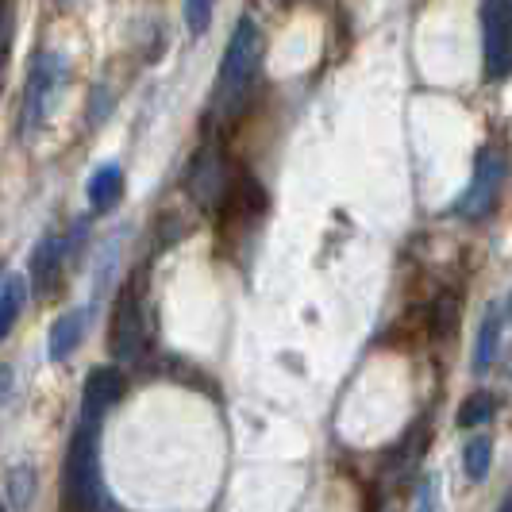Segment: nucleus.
I'll return each instance as SVG.
<instances>
[{
	"mask_svg": "<svg viewBox=\"0 0 512 512\" xmlns=\"http://www.w3.org/2000/svg\"><path fill=\"white\" fill-rule=\"evenodd\" d=\"M258 66H262V31L251 16H243L224 47V62H220V77H216V108H224V112L239 108L255 85Z\"/></svg>",
	"mask_w": 512,
	"mask_h": 512,
	"instance_id": "nucleus-1",
	"label": "nucleus"
},
{
	"mask_svg": "<svg viewBox=\"0 0 512 512\" xmlns=\"http://www.w3.org/2000/svg\"><path fill=\"white\" fill-rule=\"evenodd\" d=\"M66 501L74 512H112L97 462V420H85L74 432L66 455Z\"/></svg>",
	"mask_w": 512,
	"mask_h": 512,
	"instance_id": "nucleus-2",
	"label": "nucleus"
},
{
	"mask_svg": "<svg viewBox=\"0 0 512 512\" xmlns=\"http://www.w3.org/2000/svg\"><path fill=\"white\" fill-rule=\"evenodd\" d=\"M62 81H66V58L54 51L35 54L24 89V131H39L47 124L54 101L62 93Z\"/></svg>",
	"mask_w": 512,
	"mask_h": 512,
	"instance_id": "nucleus-3",
	"label": "nucleus"
},
{
	"mask_svg": "<svg viewBox=\"0 0 512 512\" xmlns=\"http://www.w3.org/2000/svg\"><path fill=\"white\" fill-rule=\"evenodd\" d=\"M482 58H486V77H493V81L512 70L509 0H482Z\"/></svg>",
	"mask_w": 512,
	"mask_h": 512,
	"instance_id": "nucleus-4",
	"label": "nucleus"
},
{
	"mask_svg": "<svg viewBox=\"0 0 512 512\" xmlns=\"http://www.w3.org/2000/svg\"><path fill=\"white\" fill-rule=\"evenodd\" d=\"M143 347H147L143 312H139L135 293L124 289V293H120V301H116V308H112V324H108V351H112V359L120 362V366H131V362H139Z\"/></svg>",
	"mask_w": 512,
	"mask_h": 512,
	"instance_id": "nucleus-5",
	"label": "nucleus"
},
{
	"mask_svg": "<svg viewBox=\"0 0 512 512\" xmlns=\"http://www.w3.org/2000/svg\"><path fill=\"white\" fill-rule=\"evenodd\" d=\"M505 154L501 151H482L478 154V166H474V181L466 189V197L459 201V212L466 220H478L486 216L489 208L497 205V193H501V181H505Z\"/></svg>",
	"mask_w": 512,
	"mask_h": 512,
	"instance_id": "nucleus-6",
	"label": "nucleus"
},
{
	"mask_svg": "<svg viewBox=\"0 0 512 512\" xmlns=\"http://www.w3.org/2000/svg\"><path fill=\"white\" fill-rule=\"evenodd\" d=\"M189 193H193V201L201 208H220L228 201L231 178L216 147H205V151L197 154V162H193V170H189Z\"/></svg>",
	"mask_w": 512,
	"mask_h": 512,
	"instance_id": "nucleus-7",
	"label": "nucleus"
},
{
	"mask_svg": "<svg viewBox=\"0 0 512 512\" xmlns=\"http://www.w3.org/2000/svg\"><path fill=\"white\" fill-rule=\"evenodd\" d=\"M124 374L120 370H112V366H101V370H93L89 378H85V420H97L108 405H116L120 397H124Z\"/></svg>",
	"mask_w": 512,
	"mask_h": 512,
	"instance_id": "nucleus-8",
	"label": "nucleus"
},
{
	"mask_svg": "<svg viewBox=\"0 0 512 512\" xmlns=\"http://www.w3.org/2000/svg\"><path fill=\"white\" fill-rule=\"evenodd\" d=\"M501 332H505V312H501V305H493L486 316H482L478 343H474V370H478V374L497 362V351H501Z\"/></svg>",
	"mask_w": 512,
	"mask_h": 512,
	"instance_id": "nucleus-9",
	"label": "nucleus"
},
{
	"mask_svg": "<svg viewBox=\"0 0 512 512\" xmlns=\"http://www.w3.org/2000/svg\"><path fill=\"white\" fill-rule=\"evenodd\" d=\"M120 193H124V170H120V166H101V170L89 178V185H85V201L97 208V212L116 205Z\"/></svg>",
	"mask_w": 512,
	"mask_h": 512,
	"instance_id": "nucleus-10",
	"label": "nucleus"
},
{
	"mask_svg": "<svg viewBox=\"0 0 512 512\" xmlns=\"http://www.w3.org/2000/svg\"><path fill=\"white\" fill-rule=\"evenodd\" d=\"M81 332H85V312H66L58 316L51 328V359L54 362H66L77 351L81 343Z\"/></svg>",
	"mask_w": 512,
	"mask_h": 512,
	"instance_id": "nucleus-11",
	"label": "nucleus"
},
{
	"mask_svg": "<svg viewBox=\"0 0 512 512\" xmlns=\"http://www.w3.org/2000/svg\"><path fill=\"white\" fill-rule=\"evenodd\" d=\"M35 486H39V478H35V466H12L8 470V478H4V497H8V512H27L31 509V501H35Z\"/></svg>",
	"mask_w": 512,
	"mask_h": 512,
	"instance_id": "nucleus-12",
	"label": "nucleus"
},
{
	"mask_svg": "<svg viewBox=\"0 0 512 512\" xmlns=\"http://www.w3.org/2000/svg\"><path fill=\"white\" fill-rule=\"evenodd\" d=\"M58 262H62V239L58 235H47L39 247H35V255H31V282L39 293H47L54 282V274H58Z\"/></svg>",
	"mask_w": 512,
	"mask_h": 512,
	"instance_id": "nucleus-13",
	"label": "nucleus"
},
{
	"mask_svg": "<svg viewBox=\"0 0 512 512\" xmlns=\"http://www.w3.org/2000/svg\"><path fill=\"white\" fill-rule=\"evenodd\" d=\"M24 297H27L24 278L20 274H4V289H0V332L4 335L12 332V324H16L20 308H24Z\"/></svg>",
	"mask_w": 512,
	"mask_h": 512,
	"instance_id": "nucleus-14",
	"label": "nucleus"
},
{
	"mask_svg": "<svg viewBox=\"0 0 512 512\" xmlns=\"http://www.w3.org/2000/svg\"><path fill=\"white\" fill-rule=\"evenodd\" d=\"M462 466H466V478L470 482H482L493 466V439L489 436H474L462 451Z\"/></svg>",
	"mask_w": 512,
	"mask_h": 512,
	"instance_id": "nucleus-15",
	"label": "nucleus"
},
{
	"mask_svg": "<svg viewBox=\"0 0 512 512\" xmlns=\"http://www.w3.org/2000/svg\"><path fill=\"white\" fill-rule=\"evenodd\" d=\"M493 412H497L493 393H474V397H466V405L459 409V428H482V424L493 420Z\"/></svg>",
	"mask_w": 512,
	"mask_h": 512,
	"instance_id": "nucleus-16",
	"label": "nucleus"
},
{
	"mask_svg": "<svg viewBox=\"0 0 512 512\" xmlns=\"http://www.w3.org/2000/svg\"><path fill=\"white\" fill-rule=\"evenodd\" d=\"M212 4L216 0H185V27L193 35H205L208 24H212Z\"/></svg>",
	"mask_w": 512,
	"mask_h": 512,
	"instance_id": "nucleus-17",
	"label": "nucleus"
},
{
	"mask_svg": "<svg viewBox=\"0 0 512 512\" xmlns=\"http://www.w3.org/2000/svg\"><path fill=\"white\" fill-rule=\"evenodd\" d=\"M432 312H436V320H432V332H436V335L451 332V324H455V312H459V301H455V293H443L436 305H432Z\"/></svg>",
	"mask_w": 512,
	"mask_h": 512,
	"instance_id": "nucleus-18",
	"label": "nucleus"
},
{
	"mask_svg": "<svg viewBox=\"0 0 512 512\" xmlns=\"http://www.w3.org/2000/svg\"><path fill=\"white\" fill-rule=\"evenodd\" d=\"M501 512H512V497H505V505H501Z\"/></svg>",
	"mask_w": 512,
	"mask_h": 512,
	"instance_id": "nucleus-19",
	"label": "nucleus"
},
{
	"mask_svg": "<svg viewBox=\"0 0 512 512\" xmlns=\"http://www.w3.org/2000/svg\"><path fill=\"white\" fill-rule=\"evenodd\" d=\"M509 8H512V0H509Z\"/></svg>",
	"mask_w": 512,
	"mask_h": 512,
	"instance_id": "nucleus-20",
	"label": "nucleus"
}]
</instances>
